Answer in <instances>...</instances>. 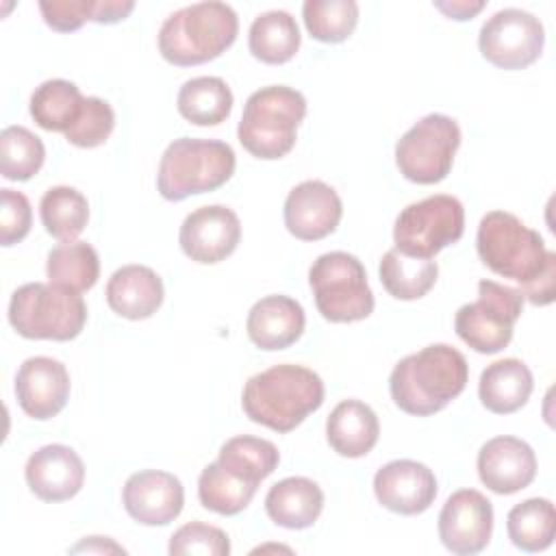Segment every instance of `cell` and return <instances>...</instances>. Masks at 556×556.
Instances as JSON below:
<instances>
[{
  "instance_id": "cell-21",
  "label": "cell",
  "mask_w": 556,
  "mask_h": 556,
  "mask_svg": "<svg viewBox=\"0 0 556 556\" xmlns=\"http://www.w3.org/2000/svg\"><path fill=\"white\" fill-rule=\"evenodd\" d=\"M306 315L300 302L289 295H265L248 313L245 330L250 341L267 352L293 345L304 332Z\"/></svg>"
},
{
  "instance_id": "cell-42",
  "label": "cell",
  "mask_w": 556,
  "mask_h": 556,
  "mask_svg": "<svg viewBox=\"0 0 556 556\" xmlns=\"http://www.w3.org/2000/svg\"><path fill=\"white\" fill-rule=\"evenodd\" d=\"M434 7L450 20H458V22H465V20H471L473 15H478L482 9H484V2L478 0V2H471V0H452V2H434Z\"/></svg>"
},
{
  "instance_id": "cell-20",
  "label": "cell",
  "mask_w": 556,
  "mask_h": 556,
  "mask_svg": "<svg viewBox=\"0 0 556 556\" xmlns=\"http://www.w3.org/2000/svg\"><path fill=\"white\" fill-rule=\"evenodd\" d=\"M26 484L43 502L72 500L85 482L80 456L61 443L43 445L26 460Z\"/></svg>"
},
{
  "instance_id": "cell-18",
  "label": "cell",
  "mask_w": 556,
  "mask_h": 556,
  "mask_svg": "<svg viewBox=\"0 0 556 556\" xmlns=\"http://www.w3.org/2000/svg\"><path fill=\"white\" fill-rule=\"evenodd\" d=\"M126 513L143 526H165L174 521L185 504L182 482L161 469L132 473L122 491Z\"/></svg>"
},
{
  "instance_id": "cell-29",
  "label": "cell",
  "mask_w": 556,
  "mask_h": 556,
  "mask_svg": "<svg viewBox=\"0 0 556 556\" xmlns=\"http://www.w3.org/2000/svg\"><path fill=\"white\" fill-rule=\"evenodd\" d=\"M380 282L395 300H419L437 282L439 265L432 258H415L391 248L380 258Z\"/></svg>"
},
{
  "instance_id": "cell-34",
  "label": "cell",
  "mask_w": 556,
  "mask_h": 556,
  "mask_svg": "<svg viewBox=\"0 0 556 556\" xmlns=\"http://www.w3.org/2000/svg\"><path fill=\"white\" fill-rule=\"evenodd\" d=\"M258 484H252L226 467H222L217 460L208 463L200 478H198V497L200 504L206 510H213L217 515H237L241 513L254 497Z\"/></svg>"
},
{
  "instance_id": "cell-43",
  "label": "cell",
  "mask_w": 556,
  "mask_h": 556,
  "mask_svg": "<svg viewBox=\"0 0 556 556\" xmlns=\"http://www.w3.org/2000/svg\"><path fill=\"white\" fill-rule=\"evenodd\" d=\"M70 552H96V554H106V552H115V554H124L126 549L117 543H113L109 536H89L85 541H80L78 545H74Z\"/></svg>"
},
{
  "instance_id": "cell-33",
  "label": "cell",
  "mask_w": 556,
  "mask_h": 556,
  "mask_svg": "<svg viewBox=\"0 0 556 556\" xmlns=\"http://www.w3.org/2000/svg\"><path fill=\"white\" fill-rule=\"evenodd\" d=\"M39 217L48 235L59 241H74L89 222V202L74 187H50L39 202Z\"/></svg>"
},
{
  "instance_id": "cell-16",
  "label": "cell",
  "mask_w": 556,
  "mask_h": 556,
  "mask_svg": "<svg viewBox=\"0 0 556 556\" xmlns=\"http://www.w3.org/2000/svg\"><path fill=\"white\" fill-rule=\"evenodd\" d=\"M437 478L424 463L400 458L382 465L374 476L376 500L391 513L419 515L437 497Z\"/></svg>"
},
{
  "instance_id": "cell-13",
  "label": "cell",
  "mask_w": 556,
  "mask_h": 556,
  "mask_svg": "<svg viewBox=\"0 0 556 556\" xmlns=\"http://www.w3.org/2000/svg\"><path fill=\"white\" fill-rule=\"evenodd\" d=\"M493 532V506L476 489L452 493L439 513V539L458 556L482 552Z\"/></svg>"
},
{
  "instance_id": "cell-17",
  "label": "cell",
  "mask_w": 556,
  "mask_h": 556,
  "mask_svg": "<svg viewBox=\"0 0 556 556\" xmlns=\"http://www.w3.org/2000/svg\"><path fill=\"white\" fill-rule=\"evenodd\" d=\"M15 397L20 408L33 419L59 415L70 400V374L65 365L50 356L26 358L15 376Z\"/></svg>"
},
{
  "instance_id": "cell-7",
  "label": "cell",
  "mask_w": 556,
  "mask_h": 556,
  "mask_svg": "<svg viewBox=\"0 0 556 556\" xmlns=\"http://www.w3.org/2000/svg\"><path fill=\"white\" fill-rule=\"evenodd\" d=\"M87 321V306L80 293L54 282H26L9 302V324L24 339L70 341Z\"/></svg>"
},
{
  "instance_id": "cell-26",
  "label": "cell",
  "mask_w": 556,
  "mask_h": 556,
  "mask_svg": "<svg viewBox=\"0 0 556 556\" xmlns=\"http://www.w3.org/2000/svg\"><path fill=\"white\" fill-rule=\"evenodd\" d=\"M248 46L252 56L267 65L291 61L300 48V28L295 17L287 11L261 13L250 26Z\"/></svg>"
},
{
  "instance_id": "cell-30",
  "label": "cell",
  "mask_w": 556,
  "mask_h": 556,
  "mask_svg": "<svg viewBox=\"0 0 556 556\" xmlns=\"http://www.w3.org/2000/svg\"><path fill=\"white\" fill-rule=\"evenodd\" d=\"M80 89L63 78L41 83L30 96V117L43 130L65 132L78 119L83 109Z\"/></svg>"
},
{
  "instance_id": "cell-37",
  "label": "cell",
  "mask_w": 556,
  "mask_h": 556,
  "mask_svg": "<svg viewBox=\"0 0 556 556\" xmlns=\"http://www.w3.org/2000/svg\"><path fill=\"white\" fill-rule=\"evenodd\" d=\"M46 159L43 141L24 126H7L0 132V172L7 180L33 178Z\"/></svg>"
},
{
  "instance_id": "cell-24",
  "label": "cell",
  "mask_w": 556,
  "mask_h": 556,
  "mask_svg": "<svg viewBox=\"0 0 556 556\" xmlns=\"http://www.w3.org/2000/svg\"><path fill=\"white\" fill-rule=\"evenodd\" d=\"M324 508V491L317 482L291 476L276 482L265 495V510L276 526L289 530L311 528Z\"/></svg>"
},
{
  "instance_id": "cell-39",
  "label": "cell",
  "mask_w": 556,
  "mask_h": 556,
  "mask_svg": "<svg viewBox=\"0 0 556 556\" xmlns=\"http://www.w3.org/2000/svg\"><path fill=\"white\" fill-rule=\"evenodd\" d=\"M169 554L172 556H226L230 554L228 534L215 526L191 521L180 526L169 539Z\"/></svg>"
},
{
  "instance_id": "cell-36",
  "label": "cell",
  "mask_w": 556,
  "mask_h": 556,
  "mask_svg": "<svg viewBox=\"0 0 556 556\" xmlns=\"http://www.w3.org/2000/svg\"><path fill=\"white\" fill-rule=\"evenodd\" d=\"M302 17L308 35L321 43L345 41L358 22V4L354 0H306Z\"/></svg>"
},
{
  "instance_id": "cell-1",
  "label": "cell",
  "mask_w": 556,
  "mask_h": 556,
  "mask_svg": "<svg viewBox=\"0 0 556 556\" xmlns=\"http://www.w3.org/2000/svg\"><path fill=\"white\" fill-rule=\"evenodd\" d=\"M469 380L465 356L447 345L432 343L404 356L389 376V391L395 406L415 417L443 410L458 397Z\"/></svg>"
},
{
  "instance_id": "cell-41",
  "label": "cell",
  "mask_w": 556,
  "mask_h": 556,
  "mask_svg": "<svg viewBox=\"0 0 556 556\" xmlns=\"http://www.w3.org/2000/svg\"><path fill=\"white\" fill-rule=\"evenodd\" d=\"M523 300L532 302L534 306H547L556 298V261H552L545 271L528 287L519 289Z\"/></svg>"
},
{
  "instance_id": "cell-6",
  "label": "cell",
  "mask_w": 556,
  "mask_h": 556,
  "mask_svg": "<svg viewBox=\"0 0 556 556\" xmlns=\"http://www.w3.org/2000/svg\"><path fill=\"white\" fill-rule=\"evenodd\" d=\"M235 152L217 139H174L159 163L156 187L169 202H180L195 193L215 191L235 174Z\"/></svg>"
},
{
  "instance_id": "cell-35",
  "label": "cell",
  "mask_w": 556,
  "mask_h": 556,
  "mask_svg": "<svg viewBox=\"0 0 556 556\" xmlns=\"http://www.w3.org/2000/svg\"><path fill=\"white\" fill-rule=\"evenodd\" d=\"M217 463L228 471H232L235 476L252 484H261L278 467L280 454L271 441L241 434V437L228 439L219 447Z\"/></svg>"
},
{
  "instance_id": "cell-5",
  "label": "cell",
  "mask_w": 556,
  "mask_h": 556,
  "mask_svg": "<svg viewBox=\"0 0 556 556\" xmlns=\"http://www.w3.org/2000/svg\"><path fill=\"white\" fill-rule=\"evenodd\" d=\"M304 115L306 98L298 89L287 85L263 87L245 100L237 126L239 143L256 159H280L295 146V130Z\"/></svg>"
},
{
  "instance_id": "cell-40",
  "label": "cell",
  "mask_w": 556,
  "mask_h": 556,
  "mask_svg": "<svg viewBox=\"0 0 556 556\" xmlns=\"http://www.w3.org/2000/svg\"><path fill=\"white\" fill-rule=\"evenodd\" d=\"M33 222L30 202L24 193L13 189H0V243L4 248L20 243Z\"/></svg>"
},
{
  "instance_id": "cell-27",
  "label": "cell",
  "mask_w": 556,
  "mask_h": 556,
  "mask_svg": "<svg viewBox=\"0 0 556 556\" xmlns=\"http://www.w3.org/2000/svg\"><path fill=\"white\" fill-rule=\"evenodd\" d=\"M135 9L132 0H52L39 2L43 22L59 33H74L85 22L117 24Z\"/></svg>"
},
{
  "instance_id": "cell-15",
  "label": "cell",
  "mask_w": 556,
  "mask_h": 556,
  "mask_svg": "<svg viewBox=\"0 0 556 556\" xmlns=\"http://www.w3.org/2000/svg\"><path fill=\"white\" fill-rule=\"evenodd\" d=\"M285 226L300 241H319L337 230L343 204L339 193L324 180L295 185L285 200Z\"/></svg>"
},
{
  "instance_id": "cell-38",
  "label": "cell",
  "mask_w": 556,
  "mask_h": 556,
  "mask_svg": "<svg viewBox=\"0 0 556 556\" xmlns=\"http://www.w3.org/2000/svg\"><path fill=\"white\" fill-rule=\"evenodd\" d=\"M113 126H115V113L111 104L102 98L89 96L83 102L78 119L63 135L76 148H98L111 137Z\"/></svg>"
},
{
  "instance_id": "cell-25",
  "label": "cell",
  "mask_w": 556,
  "mask_h": 556,
  "mask_svg": "<svg viewBox=\"0 0 556 556\" xmlns=\"http://www.w3.org/2000/svg\"><path fill=\"white\" fill-rule=\"evenodd\" d=\"M532 389V371L519 358H502L486 365L478 382L482 406L495 415L519 410L530 400Z\"/></svg>"
},
{
  "instance_id": "cell-11",
  "label": "cell",
  "mask_w": 556,
  "mask_h": 556,
  "mask_svg": "<svg viewBox=\"0 0 556 556\" xmlns=\"http://www.w3.org/2000/svg\"><path fill=\"white\" fill-rule=\"evenodd\" d=\"M458 146L460 128L456 119L430 113L397 139L395 165L406 180L434 185L450 174Z\"/></svg>"
},
{
  "instance_id": "cell-19",
  "label": "cell",
  "mask_w": 556,
  "mask_h": 556,
  "mask_svg": "<svg viewBox=\"0 0 556 556\" xmlns=\"http://www.w3.org/2000/svg\"><path fill=\"white\" fill-rule=\"evenodd\" d=\"M478 476L489 491L510 495L534 480L536 456L532 447L517 437H495L478 452Z\"/></svg>"
},
{
  "instance_id": "cell-4",
  "label": "cell",
  "mask_w": 556,
  "mask_h": 556,
  "mask_svg": "<svg viewBox=\"0 0 556 556\" xmlns=\"http://www.w3.org/2000/svg\"><path fill=\"white\" fill-rule=\"evenodd\" d=\"M476 248L493 274L519 282V289L532 285L556 261V252L545 248L543 237L506 211H491L480 219Z\"/></svg>"
},
{
  "instance_id": "cell-9",
  "label": "cell",
  "mask_w": 556,
  "mask_h": 556,
  "mask_svg": "<svg viewBox=\"0 0 556 556\" xmlns=\"http://www.w3.org/2000/svg\"><path fill=\"white\" fill-rule=\"evenodd\" d=\"M521 313L523 295L519 289L484 278L478 282V300L456 311L454 330L471 350L495 354L510 343Z\"/></svg>"
},
{
  "instance_id": "cell-12",
  "label": "cell",
  "mask_w": 556,
  "mask_h": 556,
  "mask_svg": "<svg viewBox=\"0 0 556 556\" xmlns=\"http://www.w3.org/2000/svg\"><path fill=\"white\" fill-rule=\"evenodd\" d=\"M545 43L539 17L521 9H502L480 28L478 48L482 56L502 70H523L532 65Z\"/></svg>"
},
{
  "instance_id": "cell-3",
  "label": "cell",
  "mask_w": 556,
  "mask_h": 556,
  "mask_svg": "<svg viewBox=\"0 0 556 556\" xmlns=\"http://www.w3.org/2000/svg\"><path fill=\"white\" fill-rule=\"evenodd\" d=\"M239 33V17L226 2H195L174 11L159 30L161 56L178 67L202 65L226 52Z\"/></svg>"
},
{
  "instance_id": "cell-32",
  "label": "cell",
  "mask_w": 556,
  "mask_h": 556,
  "mask_svg": "<svg viewBox=\"0 0 556 556\" xmlns=\"http://www.w3.org/2000/svg\"><path fill=\"white\" fill-rule=\"evenodd\" d=\"M508 539L523 552H543L554 543L556 510L545 497H530L510 508L506 517Z\"/></svg>"
},
{
  "instance_id": "cell-22",
  "label": "cell",
  "mask_w": 556,
  "mask_h": 556,
  "mask_svg": "<svg viewBox=\"0 0 556 556\" xmlns=\"http://www.w3.org/2000/svg\"><path fill=\"white\" fill-rule=\"evenodd\" d=\"M163 280L146 265H124L106 282V302L126 319H148L163 304Z\"/></svg>"
},
{
  "instance_id": "cell-14",
  "label": "cell",
  "mask_w": 556,
  "mask_h": 556,
  "mask_svg": "<svg viewBox=\"0 0 556 556\" xmlns=\"http://www.w3.org/2000/svg\"><path fill=\"white\" fill-rule=\"evenodd\" d=\"M241 239L237 213L222 204L200 206L189 213L180 226L178 243L182 252L202 265H215L230 256Z\"/></svg>"
},
{
  "instance_id": "cell-2",
  "label": "cell",
  "mask_w": 556,
  "mask_h": 556,
  "mask_svg": "<svg viewBox=\"0 0 556 556\" xmlns=\"http://www.w3.org/2000/svg\"><path fill=\"white\" fill-rule=\"evenodd\" d=\"M321 378L302 365H274L252 376L241 393L250 421L274 432H291L324 404Z\"/></svg>"
},
{
  "instance_id": "cell-10",
  "label": "cell",
  "mask_w": 556,
  "mask_h": 556,
  "mask_svg": "<svg viewBox=\"0 0 556 556\" xmlns=\"http://www.w3.org/2000/svg\"><path fill=\"white\" fill-rule=\"evenodd\" d=\"M465 232V208L458 198L437 193L408 204L395 219V248L415 258H432Z\"/></svg>"
},
{
  "instance_id": "cell-28",
  "label": "cell",
  "mask_w": 556,
  "mask_h": 556,
  "mask_svg": "<svg viewBox=\"0 0 556 556\" xmlns=\"http://www.w3.org/2000/svg\"><path fill=\"white\" fill-rule=\"evenodd\" d=\"M176 106L189 124L217 126L232 111V91L217 76H198L180 87Z\"/></svg>"
},
{
  "instance_id": "cell-23",
  "label": "cell",
  "mask_w": 556,
  "mask_h": 556,
  "mask_svg": "<svg viewBox=\"0 0 556 556\" xmlns=\"http://www.w3.org/2000/svg\"><path fill=\"white\" fill-rule=\"evenodd\" d=\"M380 424L371 406L361 400L339 402L326 421L330 447L345 458H361L378 443Z\"/></svg>"
},
{
  "instance_id": "cell-31",
  "label": "cell",
  "mask_w": 556,
  "mask_h": 556,
  "mask_svg": "<svg viewBox=\"0 0 556 556\" xmlns=\"http://www.w3.org/2000/svg\"><path fill=\"white\" fill-rule=\"evenodd\" d=\"M48 280L76 293L89 291L100 276V258L87 241H65L48 252Z\"/></svg>"
},
{
  "instance_id": "cell-8",
  "label": "cell",
  "mask_w": 556,
  "mask_h": 556,
  "mask_svg": "<svg viewBox=\"0 0 556 556\" xmlns=\"http://www.w3.org/2000/svg\"><path fill=\"white\" fill-rule=\"evenodd\" d=\"M315 306L324 319L334 324L361 321L374 311V293L367 285L363 263L348 252H326L308 269Z\"/></svg>"
}]
</instances>
